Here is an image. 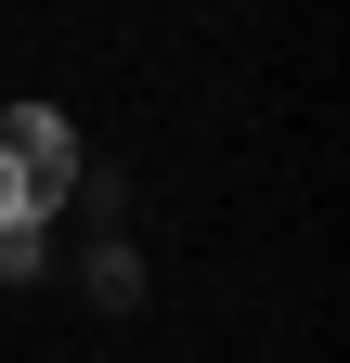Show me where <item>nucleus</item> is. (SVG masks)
<instances>
[{
    "mask_svg": "<svg viewBox=\"0 0 350 363\" xmlns=\"http://www.w3.org/2000/svg\"><path fill=\"white\" fill-rule=\"evenodd\" d=\"M78 195V130L52 104H0V234H39Z\"/></svg>",
    "mask_w": 350,
    "mask_h": 363,
    "instance_id": "f257e3e1",
    "label": "nucleus"
}]
</instances>
